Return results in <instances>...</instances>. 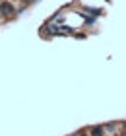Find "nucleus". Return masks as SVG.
Returning a JSON list of instances; mask_svg holds the SVG:
<instances>
[{"label": "nucleus", "instance_id": "f257e3e1", "mask_svg": "<svg viewBox=\"0 0 126 136\" xmlns=\"http://www.w3.org/2000/svg\"><path fill=\"white\" fill-rule=\"evenodd\" d=\"M2 10H4V14H10V12H12V6H10V4H4V6H2Z\"/></svg>", "mask_w": 126, "mask_h": 136}]
</instances>
